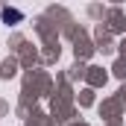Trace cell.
<instances>
[{"instance_id": "obj_1", "label": "cell", "mask_w": 126, "mask_h": 126, "mask_svg": "<svg viewBox=\"0 0 126 126\" xmlns=\"http://www.w3.org/2000/svg\"><path fill=\"white\" fill-rule=\"evenodd\" d=\"M3 18H6V21H21V15H18V12H9V9L3 12Z\"/></svg>"}]
</instances>
